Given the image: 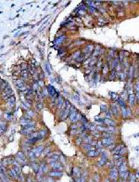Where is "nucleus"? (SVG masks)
I'll use <instances>...</instances> for the list:
<instances>
[{
    "label": "nucleus",
    "instance_id": "1",
    "mask_svg": "<svg viewBox=\"0 0 139 182\" xmlns=\"http://www.w3.org/2000/svg\"><path fill=\"white\" fill-rule=\"evenodd\" d=\"M119 168L117 166H113L110 168L109 170V175H108V178L111 181H116L119 178Z\"/></svg>",
    "mask_w": 139,
    "mask_h": 182
},
{
    "label": "nucleus",
    "instance_id": "2",
    "mask_svg": "<svg viewBox=\"0 0 139 182\" xmlns=\"http://www.w3.org/2000/svg\"><path fill=\"white\" fill-rule=\"evenodd\" d=\"M20 124L22 125L23 128L32 127V126H34V124H35V122L31 121L30 119H27V118H22V119L20 121Z\"/></svg>",
    "mask_w": 139,
    "mask_h": 182
},
{
    "label": "nucleus",
    "instance_id": "3",
    "mask_svg": "<svg viewBox=\"0 0 139 182\" xmlns=\"http://www.w3.org/2000/svg\"><path fill=\"white\" fill-rule=\"evenodd\" d=\"M71 104L69 103V101H66V108H65V112H63V114H62V116H61L62 120H64V119H66V118L68 117V115H69V114H70V112H71Z\"/></svg>",
    "mask_w": 139,
    "mask_h": 182
},
{
    "label": "nucleus",
    "instance_id": "4",
    "mask_svg": "<svg viewBox=\"0 0 139 182\" xmlns=\"http://www.w3.org/2000/svg\"><path fill=\"white\" fill-rule=\"evenodd\" d=\"M50 166L52 167V169L55 170V171H60V172H62V170H63L62 165L60 163V162L52 163V164H50Z\"/></svg>",
    "mask_w": 139,
    "mask_h": 182
},
{
    "label": "nucleus",
    "instance_id": "5",
    "mask_svg": "<svg viewBox=\"0 0 139 182\" xmlns=\"http://www.w3.org/2000/svg\"><path fill=\"white\" fill-rule=\"evenodd\" d=\"M8 176L10 178H12V179H16L17 180V178H18V174H17V172L15 171V169L14 168H10V169H8Z\"/></svg>",
    "mask_w": 139,
    "mask_h": 182
},
{
    "label": "nucleus",
    "instance_id": "6",
    "mask_svg": "<svg viewBox=\"0 0 139 182\" xmlns=\"http://www.w3.org/2000/svg\"><path fill=\"white\" fill-rule=\"evenodd\" d=\"M62 175H63V172H60V171H55V170H53V171H49L48 172V177H51V178H60L62 177Z\"/></svg>",
    "mask_w": 139,
    "mask_h": 182
},
{
    "label": "nucleus",
    "instance_id": "7",
    "mask_svg": "<svg viewBox=\"0 0 139 182\" xmlns=\"http://www.w3.org/2000/svg\"><path fill=\"white\" fill-rule=\"evenodd\" d=\"M47 91H48V95H50V97H52L53 98V99H55L56 98H57V92H56V90L54 89V87H52V86H48L47 87Z\"/></svg>",
    "mask_w": 139,
    "mask_h": 182
},
{
    "label": "nucleus",
    "instance_id": "8",
    "mask_svg": "<svg viewBox=\"0 0 139 182\" xmlns=\"http://www.w3.org/2000/svg\"><path fill=\"white\" fill-rule=\"evenodd\" d=\"M35 127L32 126V127H29V128H23L22 130H20V134L22 135H31L32 133H33L32 131H34Z\"/></svg>",
    "mask_w": 139,
    "mask_h": 182
},
{
    "label": "nucleus",
    "instance_id": "9",
    "mask_svg": "<svg viewBox=\"0 0 139 182\" xmlns=\"http://www.w3.org/2000/svg\"><path fill=\"white\" fill-rule=\"evenodd\" d=\"M72 176L75 178V179H76V178H81V176H82V172H81V169H80L79 167H74V168L72 169Z\"/></svg>",
    "mask_w": 139,
    "mask_h": 182
},
{
    "label": "nucleus",
    "instance_id": "10",
    "mask_svg": "<svg viewBox=\"0 0 139 182\" xmlns=\"http://www.w3.org/2000/svg\"><path fill=\"white\" fill-rule=\"evenodd\" d=\"M43 151H44V147H43V146H39V147L34 148V149L32 150V152L34 153L35 157H38V156L43 152Z\"/></svg>",
    "mask_w": 139,
    "mask_h": 182
},
{
    "label": "nucleus",
    "instance_id": "11",
    "mask_svg": "<svg viewBox=\"0 0 139 182\" xmlns=\"http://www.w3.org/2000/svg\"><path fill=\"white\" fill-rule=\"evenodd\" d=\"M77 111H76V109L74 108V107H71V112H70V119L71 120V121H73L74 120V118L76 117V115H77Z\"/></svg>",
    "mask_w": 139,
    "mask_h": 182
},
{
    "label": "nucleus",
    "instance_id": "12",
    "mask_svg": "<svg viewBox=\"0 0 139 182\" xmlns=\"http://www.w3.org/2000/svg\"><path fill=\"white\" fill-rule=\"evenodd\" d=\"M102 142H103L105 145H108V146H109L110 144H112V143H113V139H112V137H111V136H110V137L108 136V137H105V138H103V139H102Z\"/></svg>",
    "mask_w": 139,
    "mask_h": 182
},
{
    "label": "nucleus",
    "instance_id": "13",
    "mask_svg": "<svg viewBox=\"0 0 139 182\" xmlns=\"http://www.w3.org/2000/svg\"><path fill=\"white\" fill-rule=\"evenodd\" d=\"M66 39V36L65 35H62V36H58V38L55 40V44L56 45H60L63 43V41Z\"/></svg>",
    "mask_w": 139,
    "mask_h": 182
},
{
    "label": "nucleus",
    "instance_id": "14",
    "mask_svg": "<svg viewBox=\"0 0 139 182\" xmlns=\"http://www.w3.org/2000/svg\"><path fill=\"white\" fill-rule=\"evenodd\" d=\"M47 133H48L47 130H41V131H39V132H38V137H37L38 140H39V139H43V138L45 137V136L47 135Z\"/></svg>",
    "mask_w": 139,
    "mask_h": 182
},
{
    "label": "nucleus",
    "instance_id": "15",
    "mask_svg": "<svg viewBox=\"0 0 139 182\" xmlns=\"http://www.w3.org/2000/svg\"><path fill=\"white\" fill-rule=\"evenodd\" d=\"M8 104L10 107H14V105H15V97H14V96L10 97V98L8 99Z\"/></svg>",
    "mask_w": 139,
    "mask_h": 182
},
{
    "label": "nucleus",
    "instance_id": "16",
    "mask_svg": "<svg viewBox=\"0 0 139 182\" xmlns=\"http://www.w3.org/2000/svg\"><path fill=\"white\" fill-rule=\"evenodd\" d=\"M31 167H32V169L35 172V173H38V171H39V168H40V166L37 165V164H35L34 162H32L31 164Z\"/></svg>",
    "mask_w": 139,
    "mask_h": 182
},
{
    "label": "nucleus",
    "instance_id": "17",
    "mask_svg": "<svg viewBox=\"0 0 139 182\" xmlns=\"http://www.w3.org/2000/svg\"><path fill=\"white\" fill-rule=\"evenodd\" d=\"M129 100H130V105H135V96L134 95V94H132V95H129Z\"/></svg>",
    "mask_w": 139,
    "mask_h": 182
},
{
    "label": "nucleus",
    "instance_id": "18",
    "mask_svg": "<svg viewBox=\"0 0 139 182\" xmlns=\"http://www.w3.org/2000/svg\"><path fill=\"white\" fill-rule=\"evenodd\" d=\"M119 168V173H123V172H126V171H128V169H127V166H126V164L123 163L122 165L120 167H118Z\"/></svg>",
    "mask_w": 139,
    "mask_h": 182
},
{
    "label": "nucleus",
    "instance_id": "19",
    "mask_svg": "<svg viewBox=\"0 0 139 182\" xmlns=\"http://www.w3.org/2000/svg\"><path fill=\"white\" fill-rule=\"evenodd\" d=\"M104 123H105L107 125H108V126H114V125H115V122L110 120V119H105V120H104Z\"/></svg>",
    "mask_w": 139,
    "mask_h": 182
},
{
    "label": "nucleus",
    "instance_id": "20",
    "mask_svg": "<svg viewBox=\"0 0 139 182\" xmlns=\"http://www.w3.org/2000/svg\"><path fill=\"white\" fill-rule=\"evenodd\" d=\"M128 182H136V176L134 174H130L128 178Z\"/></svg>",
    "mask_w": 139,
    "mask_h": 182
},
{
    "label": "nucleus",
    "instance_id": "21",
    "mask_svg": "<svg viewBox=\"0 0 139 182\" xmlns=\"http://www.w3.org/2000/svg\"><path fill=\"white\" fill-rule=\"evenodd\" d=\"M92 179L95 182H100L101 181V177H100V175H98V174H95V175L93 176Z\"/></svg>",
    "mask_w": 139,
    "mask_h": 182
},
{
    "label": "nucleus",
    "instance_id": "22",
    "mask_svg": "<svg viewBox=\"0 0 139 182\" xmlns=\"http://www.w3.org/2000/svg\"><path fill=\"white\" fill-rule=\"evenodd\" d=\"M17 180H18L19 182H26V181H27L26 178H25L24 176H22V175H19V176H18V178H17Z\"/></svg>",
    "mask_w": 139,
    "mask_h": 182
},
{
    "label": "nucleus",
    "instance_id": "23",
    "mask_svg": "<svg viewBox=\"0 0 139 182\" xmlns=\"http://www.w3.org/2000/svg\"><path fill=\"white\" fill-rule=\"evenodd\" d=\"M97 155H98V152H95V151H90L87 153V156H89V157H95Z\"/></svg>",
    "mask_w": 139,
    "mask_h": 182
},
{
    "label": "nucleus",
    "instance_id": "24",
    "mask_svg": "<svg viewBox=\"0 0 139 182\" xmlns=\"http://www.w3.org/2000/svg\"><path fill=\"white\" fill-rule=\"evenodd\" d=\"M39 85H38V83H34L33 85H32V90L34 91V92H37V91H39Z\"/></svg>",
    "mask_w": 139,
    "mask_h": 182
},
{
    "label": "nucleus",
    "instance_id": "25",
    "mask_svg": "<svg viewBox=\"0 0 139 182\" xmlns=\"http://www.w3.org/2000/svg\"><path fill=\"white\" fill-rule=\"evenodd\" d=\"M8 83L3 81V83H2V84H1V86H0V91H4L6 88H7V87H8Z\"/></svg>",
    "mask_w": 139,
    "mask_h": 182
},
{
    "label": "nucleus",
    "instance_id": "26",
    "mask_svg": "<svg viewBox=\"0 0 139 182\" xmlns=\"http://www.w3.org/2000/svg\"><path fill=\"white\" fill-rule=\"evenodd\" d=\"M16 157H18V158H20V159H21V160L26 161V158H25V155L23 154V152H19V153L16 155Z\"/></svg>",
    "mask_w": 139,
    "mask_h": 182
},
{
    "label": "nucleus",
    "instance_id": "27",
    "mask_svg": "<svg viewBox=\"0 0 139 182\" xmlns=\"http://www.w3.org/2000/svg\"><path fill=\"white\" fill-rule=\"evenodd\" d=\"M133 76H134V66L132 65L130 67V70H129V77H130V79L133 78Z\"/></svg>",
    "mask_w": 139,
    "mask_h": 182
},
{
    "label": "nucleus",
    "instance_id": "28",
    "mask_svg": "<svg viewBox=\"0 0 139 182\" xmlns=\"http://www.w3.org/2000/svg\"><path fill=\"white\" fill-rule=\"evenodd\" d=\"M106 161H107V158H104V157H103V158H102V159H101V160L98 162V165H99V166H101V165H104L106 164Z\"/></svg>",
    "mask_w": 139,
    "mask_h": 182
},
{
    "label": "nucleus",
    "instance_id": "29",
    "mask_svg": "<svg viewBox=\"0 0 139 182\" xmlns=\"http://www.w3.org/2000/svg\"><path fill=\"white\" fill-rule=\"evenodd\" d=\"M11 118H12L11 113H10V112H7V114H5V119L9 121V120H11Z\"/></svg>",
    "mask_w": 139,
    "mask_h": 182
},
{
    "label": "nucleus",
    "instance_id": "30",
    "mask_svg": "<svg viewBox=\"0 0 139 182\" xmlns=\"http://www.w3.org/2000/svg\"><path fill=\"white\" fill-rule=\"evenodd\" d=\"M122 111H123V118H126L128 115H127V113H126V112H127V109L125 108V107H122Z\"/></svg>",
    "mask_w": 139,
    "mask_h": 182
},
{
    "label": "nucleus",
    "instance_id": "31",
    "mask_svg": "<svg viewBox=\"0 0 139 182\" xmlns=\"http://www.w3.org/2000/svg\"><path fill=\"white\" fill-rule=\"evenodd\" d=\"M6 127H7V125H6V123L4 121H1L0 120V128H2V129H6Z\"/></svg>",
    "mask_w": 139,
    "mask_h": 182
},
{
    "label": "nucleus",
    "instance_id": "32",
    "mask_svg": "<svg viewBox=\"0 0 139 182\" xmlns=\"http://www.w3.org/2000/svg\"><path fill=\"white\" fill-rule=\"evenodd\" d=\"M112 111H113L114 114H115V115H117V112H118V107L116 106L115 104H113V105H112Z\"/></svg>",
    "mask_w": 139,
    "mask_h": 182
},
{
    "label": "nucleus",
    "instance_id": "33",
    "mask_svg": "<svg viewBox=\"0 0 139 182\" xmlns=\"http://www.w3.org/2000/svg\"><path fill=\"white\" fill-rule=\"evenodd\" d=\"M82 125H83V124H81V123H80V124H74L73 125L71 126V129H75V128H78V127H82Z\"/></svg>",
    "mask_w": 139,
    "mask_h": 182
},
{
    "label": "nucleus",
    "instance_id": "34",
    "mask_svg": "<svg viewBox=\"0 0 139 182\" xmlns=\"http://www.w3.org/2000/svg\"><path fill=\"white\" fill-rule=\"evenodd\" d=\"M108 70H109V67H108V65L106 64V65H105V66L103 67V72H102V73L106 74H107V73H108Z\"/></svg>",
    "mask_w": 139,
    "mask_h": 182
},
{
    "label": "nucleus",
    "instance_id": "35",
    "mask_svg": "<svg viewBox=\"0 0 139 182\" xmlns=\"http://www.w3.org/2000/svg\"><path fill=\"white\" fill-rule=\"evenodd\" d=\"M127 98H128V97H127V90H125L124 93H123V95H122V99L125 100V99H127Z\"/></svg>",
    "mask_w": 139,
    "mask_h": 182
},
{
    "label": "nucleus",
    "instance_id": "36",
    "mask_svg": "<svg viewBox=\"0 0 139 182\" xmlns=\"http://www.w3.org/2000/svg\"><path fill=\"white\" fill-rule=\"evenodd\" d=\"M81 118H82V115H81L80 113H77V115H76V117L74 118V120H73V121H72V122H77V121H79V120H80Z\"/></svg>",
    "mask_w": 139,
    "mask_h": 182
},
{
    "label": "nucleus",
    "instance_id": "37",
    "mask_svg": "<svg viewBox=\"0 0 139 182\" xmlns=\"http://www.w3.org/2000/svg\"><path fill=\"white\" fill-rule=\"evenodd\" d=\"M60 163H61V164H65V163H66V159L64 158L63 155H60Z\"/></svg>",
    "mask_w": 139,
    "mask_h": 182
},
{
    "label": "nucleus",
    "instance_id": "38",
    "mask_svg": "<svg viewBox=\"0 0 139 182\" xmlns=\"http://www.w3.org/2000/svg\"><path fill=\"white\" fill-rule=\"evenodd\" d=\"M46 71H47V73L50 74H51V69L49 68V64H48V63H46Z\"/></svg>",
    "mask_w": 139,
    "mask_h": 182
},
{
    "label": "nucleus",
    "instance_id": "39",
    "mask_svg": "<svg viewBox=\"0 0 139 182\" xmlns=\"http://www.w3.org/2000/svg\"><path fill=\"white\" fill-rule=\"evenodd\" d=\"M91 140H92V139H91L90 136H85L83 141H84V142H90V143H91Z\"/></svg>",
    "mask_w": 139,
    "mask_h": 182
},
{
    "label": "nucleus",
    "instance_id": "40",
    "mask_svg": "<svg viewBox=\"0 0 139 182\" xmlns=\"http://www.w3.org/2000/svg\"><path fill=\"white\" fill-rule=\"evenodd\" d=\"M50 151V148L48 147V148H46L45 151H43V152H42V155H46V153Z\"/></svg>",
    "mask_w": 139,
    "mask_h": 182
},
{
    "label": "nucleus",
    "instance_id": "41",
    "mask_svg": "<svg viewBox=\"0 0 139 182\" xmlns=\"http://www.w3.org/2000/svg\"><path fill=\"white\" fill-rule=\"evenodd\" d=\"M77 139H78V140L76 141V144H77V145H79L80 143H82V141H83V138L80 136V138H77Z\"/></svg>",
    "mask_w": 139,
    "mask_h": 182
},
{
    "label": "nucleus",
    "instance_id": "42",
    "mask_svg": "<svg viewBox=\"0 0 139 182\" xmlns=\"http://www.w3.org/2000/svg\"><path fill=\"white\" fill-rule=\"evenodd\" d=\"M101 109H103V110H102L103 112H108V111H107V106H105V105H103V106H101Z\"/></svg>",
    "mask_w": 139,
    "mask_h": 182
},
{
    "label": "nucleus",
    "instance_id": "43",
    "mask_svg": "<svg viewBox=\"0 0 139 182\" xmlns=\"http://www.w3.org/2000/svg\"><path fill=\"white\" fill-rule=\"evenodd\" d=\"M38 81H39V84H38L39 86H44V82L42 80H38Z\"/></svg>",
    "mask_w": 139,
    "mask_h": 182
},
{
    "label": "nucleus",
    "instance_id": "44",
    "mask_svg": "<svg viewBox=\"0 0 139 182\" xmlns=\"http://www.w3.org/2000/svg\"><path fill=\"white\" fill-rule=\"evenodd\" d=\"M135 89L137 90V92H139V82L136 84V86H135Z\"/></svg>",
    "mask_w": 139,
    "mask_h": 182
},
{
    "label": "nucleus",
    "instance_id": "45",
    "mask_svg": "<svg viewBox=\"0 0 139 182\" xmlns=\"http://www.w3.org/2000/svg\"><path fill=\"white\" fill-rule=\"evenodd\" d=\"M4 131H5L4 129H2V128H0V136H1V135H2L3 133H4Z\"/></svg>",
    "mask_w": 139,
    "mask_h": 182
},
{
    "label": "nucleus",
    "instance_id": "46",
    "mask_svg": "<svg viewBox=\"0 0 139 182\" xmlns=\"http://www.w3.org/2000/svg\"><path fill=\"white\" fill-rule=\"evenodd\" d=\"M135 99H139V92H137V94H136V96H135Z\"/></svg>",
    "mask_w": 139,
    "mask_h": 182
},
{
    "label": "nucleus",
    "instance_id": "47",
    "mask_svg": "<svg viewBox=\"0 0 139 182\" xmlns=\"http://www.w3.org/2000/svg\"><path fill=\"white\" fill-rule=\"evenodd\" d=\"M88 182H95V181H94V180H93L92 178H90V179H89V180H88Z\"/></svg>",
    "mask_w": 139,
    "mask_h": 182
},
{
    "label": "nucleus",
    "instance_id": "48",
    "mask_svg": "<svg viewBox=\"0 0 139 182\" xmlns=\"http://www.w3.org/2000/svg\"><path fill=\"white\" fill-rule=\"evenodd\" d=\"M2 83H3V81H2L1 79H0V86H1V84H2Z\"/></svg>",
    "mask_w": 139,
    "mask_h": 182
},
{
    "label": "nucleus",
    "instance_id": "49",
    "mask_svg": "<svg viewBox=\"0 0 139 182\" xmlns=\"http://www.w3.org/2000/svg\"><path fill=\"white\" fill-rule=\"evenodd\" d=\"M137 176H138V178H139V172H138V174H137Z\"/></svg>",
    "mask_w": 139,
    "mask_h": 182
}]
</instances>
